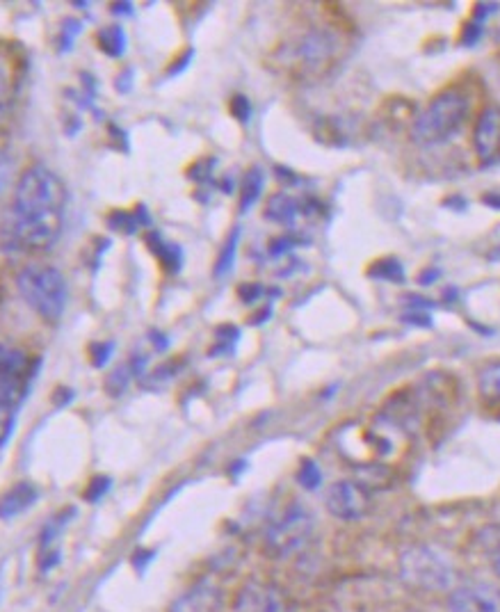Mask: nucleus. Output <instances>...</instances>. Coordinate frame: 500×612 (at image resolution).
I'll return each instance as SVG.
<instances>
[{
	"label": "nucleus",
	"mask_w": 500,
	"mask_h": 612,
	"mask_svg": "<svg viewBox=\"0 0 500 612\" xmlns=\"http://www.w3.org/2000/svg\"><path fill=\"white\" fill-rule=\"evenodd\" d=\"M471 106V94L464 87H443L416 117L414 126H411V138L418 144H439L450 140L469 119Z\"/></svg>",
	"instance_id": "f257e3e1"
},
{
	"label": "nucleus",
	"mask_w": 500,
	"mask_h": 612,
	"mask_svg": "<svg viewBox=\"0 0 500 612\" xmlns=\"http://www.w3.org/2000/svg\"><path fill=\"white\" fill-rule=\"evenodd\" d=\"M16 291L48 325H55L67 309V279L53 265H26L16 275Z\"/></svg>",
	"instance_id": "f03ea898"
},
{
	"label": "nucleus",
	"mask_w": 500,
	"mask_h": 612,
	"mask_svg": "<svg viewBox=\"0 0 500 612\" xmlns=\"http://www.w3.org/2000/svg\"><path fill=\"white\" fill-rule=\"evenodd\" d=\"M67 188L46 165H30L16 176L10 211L19 213H64Z\"/></svg>",
	"instance_id": "7ed1b4c3"
},
{
	"label": "nucleus",
	"mask_w": 500,
	"mask_h": 612,
	"mask_svg": "<svg viewBox=\"0 0 500 612\" xmlns=\"http://www.w3.org/2000/svg\"><path fill=\"white\" fill-rule=\"evenodd\" d=\"M62 222L64 213L7 211L0 238L14 252H46L58 243Z\"/></svg>",
	"instance_id": "20e7f679"
},
{
	"label": "nucleus",
	"mask_w": 500,
	"mask_h": 612,
	"mask_svg": "<svg viewBox=\"0 0 500 612\" xmlns=\"http://www.w3.org/2000/svg\"><path fill=\"white\" fill-rule=\"evenodd\" d=\"M341 48L343 39L334 28H311L281 51V60L300 74H320L338 60Z\"/></svg>",
	"instance_id": "39448f33"
},
{
	"label": "nucleus",
	"mask_w": 500,
	"mask_h": 612,
	"mask_svg": "<svg viewBox=\"0 0 500 612\" xmlns=\"http://www.w3.org/2000/svg\"><path fill=\"white\" fill-rule=\"evenodd\" d=\"M400 576L407 585L425 592H446L455 583V569L430 546H411L400 558Z\"/></svg>",
	"instance_id": "423d86ee"
},
{
	"label": "nucleus",
	"mask_w": 500,
	"mask_h": 612,
	"mask_svg": "<svg viewBox=\"0 0 500 612\" xmlns=\"http://www.w3.org/2000/svg\"><path fill=\"white\" fill-rule=\"evenodd\" d=\"M313 528H316L313 514L302 503H293L277 521L270 523L265 533V551L272 558H290L304 549V544L313 535Z\"/></svg>",
	"instance_id": "0eeeda50"
},
{
	"label": "nucleus",
	"mask_w": 500,
	"mask_h": 612,
	"mask_svg": "<svg viewBox=\"0 0 500 612\" xmlns=\"http://www.w3.org/2000/svg\"><path fill=\"white\" fill-rule=\"evenodd\" d=\"M325 505L332 517L341 521H357L364 517L370 507L368 487L357 480H341L329 487Z\"/></svg>",
	"instance_id": "6e6552de"
},
{
	"label": "nucleus",
	"mask_w": 500,
	"mask_h": 612,
	"mask_svg": "<svg viewBox=\"0 0 500 612\" xmlns=\"http://www.w3.org/2000/svg\"><path fill=\"white\" fill-rule=\"evenodd\" d=\"M473 149L482 167L500 163V106L489 103L482 108L473 126Z\"/></svg>",
	"instance_id": "1a4fd4ad"
},
{
	"label": "nucleus",
	"mask_w": 500,
	"mask_h": 612,
	"mask_svg": "<svg viewBox=\"0 0 500 612\" xmlns=\"http://www.w3.org/2000/svg\"><path fill=\"white\" fill-rule=\"evenodd\" d=\"M288 599L281 587L265 581H249L240 587L233 610L236 612H286Z\"/></svg>",
	"instance_id": "9d476101"
},
{
	"label": "nucleus",
	"mask_w": 500,
	"mask_h": 612,
	"mask_svg": "<svg viewBox=\"0 0 500 612\" xmlns=\"http://www.w3.org/2000/svg\"><path fill=\"white\" fill-rule=\"evenodd\" d=\"M453 612H500V585L466 583L455 587L448 597Z\"/></svg>",
	"instance_id": "9b49d317"
},
{
	"label": "nucleus",
	"mask_w": 500,
	"mask_h": 612,
	"mask_svg": "<svg viewBox=\"0 0 500 612\" xmlns=\"http://www.w3.org/2000/svg\"><path fill=\"white\" fill-rule=\"evenodd\" d=\"M222 606V590L213 581H201L192 585L172 603L169 612H217Z\"/></svg>",
	"instance_id": "f8f14e48"
},
{
	"label": "nucleus",
	"mask_w": 500,
	"mask_h": 612,
	"mask_svg": "<svg viewBox=\"0 0 500 612\" xmlns=\"http://www.w3.org/2000/svg\"><path fill=\"white\" fill-rule=\"evenodd\" d=\"M300 215H304V197L277 192L265 204V217L274 224H281V227H293Z\"/></svg>",
	"instance_id": "ddd939ff"
},
{
	"label": "nucleus",
	"mask_w": 500,
	"mask_h": 612,
	"mask_svg": "<svg viewBox=\"0 0 500 612\" xmlns=\"http://www.w3.org/2000/svg\"><path fill=\"white\" fill-rule=\"evenodd\" d=\"M0 373L28 384L32 375V359L28 357V352L14 343L0 341Z\"/></svg>",
	"instance_id": "4468645a"
},
{
	"label": "nucleus",
	"mask_w": 500,
	"mask_h": 612,
	"mask_svg": "<svg viewBox=\"0 0 500 612\" xmlns=\"http://www.w3.org/2000/svg\"><path fill=\"white\" fill-rule=\"evenodd\" d=\"M37 487L30 482H19L12 489H7L3 498H0V519H14L21 512L37 501Z\"/></svg>",
	"instance_id": "2eb2a0df"
},
{
	"label": "nucleus",
	"mask_w": 500,
	"mask_h": 612,
	"mask_svg": "<svg viewBox=\"0 0 500 612\" xmlns=\"http://www.w3.org/2000/svg\"><path fill=\"white\" fill-rule=\"evenodd\" d=\"M144 243L151 249L153 254H156V259L163 265V270L169 272V275H176V272L181 270L183 265V249L174 243H167V240L160 236L158 231H149L147 236H144Z\"/></svg>",
	"instance_id": "dca6fc26"
},
{
	"label": "nucleus",
	"mask_w": 500,
	"mask_h": 612,
	"mask_svg": "<svg viewBox=\"0 0 500 612\" xmlns=\"http://www.w3.org/2000/svg\"><path fill=\"white\" fill-rule=\"evenodd\" d=\"M265 185V174L261 167H249L247 174L243 176V185H240V211L247 213L252 208L258 197H261Z\"/></svg>",
	"instance_id": "f3484780"
},
{
	"label": "nucleus",
	"mask_w": 500,
	"mask_h": 612,
	"mask_svg": "<svg viewBox=\"0 0 500 612\" xmlns=\"http://www.w3.org/2000/svg\"><path fill=\"white\" fill-rule=\"evenodd\" d=\"M478 393L487 405H500V361H494L480 370Z\"/></svg>",
	"instance_id": "a211bd4d"
},
{
	"label": "nucleus",
	"mask_w": 500,
	"mask_h": 612,
	"mask_svg": "<svg viewBox=\"0 0 500 612\" xmlns=\"http://www.w3.org/2000/svg\"><path fill=\"white\" fill-rule=\"evenodd\" d=\"M368 277L389 281V284H405V268H402V263L398 259H393V256H384V259L370 263Z\"/></svg>",
	"instance_id": "6ab92c4d"
},
{
	"label": "nucleus",
	"mask_w": 500,
	"mask_h": 612,
	"mask_svg": "<svg viewBox=\"0 0 500 612\" xmlns=\"http://www.w3.org/2000/svg\"><path fill=\"white\" fill-rule=\"evenodd\" d=\"M142 364H144V361L137 357V361H128V364H122V366H117L115 370H112V375L108 377V382H106V391L110 393V396H115V398L122 396V393L128 389V384H131V377L135 373H140Z\"/></svg>",
	"instance_id": "aec40b11"
},
{
	"label": "nucleus",
	"mask_w": 500,
	"mask_h": 612,
	"mask_svg": "<svg viewBox=\"0 0 500 612\" xmlns=\"http://www.w3.org/2000/svg\"><path fill=\"white\" fill-rule=\"evenodd\" d=\"M96 44L110 58H122L126 51V32L119 26H110L103 28L99 35H96Z\"/></svg>",
	"instance_id": "412c9836"
},
{
	"label": "nucleus",
	"mask_w": 500,
	"mask_h": 612,
	"mask_svg": "<svg viewBox=\"0 0 500 612\" xmlns=\"http://www.w3.org/2000/svg\"><path fill=\"white\" fill-rule=\"evenodd\" d=\"M238 245H240V229L236 227V229H233V231L229 233L227 243H224V247L220 249V256H217V261H215L213 275H215L217 279L224 277V275H229V272H231L233 263H236Z\"/></svg>",
	"instance_id": "4be33fe9"
},
{
	"label": "nucleus",
	"mask_w": 500,
	"mask_h": 612,
	"mask_svg": "<svg viewBox=\"0 0 500 612\" xmlns=\"http://www.w3.org/2000/svg\"><path fill=\"white\" fill-rule=\"evenodd\" d=\"M23 393H26V384L0 373V405L16 407L21 402Z\"/></svg>",
	"instance_id": "5701e85b"
},
{
	"label": "nucleus",
	"mask_w": 500,
	"mask_h": 612,
	"mask_svg": "<svg viewBox=\"0 0 500 612\" xmlns=\"http://www.w3.org/2000/svg\"><path fill=\"white\" fill-rule=\"evenodd\" d=\"M297 482H300L304 489H318L322 482L320 466L313 462V459H302L300 471H297Z\"/></svg>",
	"instance_id": "b1692460"
},
{
	"label": "nucleus",
	"mask_w": 500,
	"mask_h": 612,
	"mask_svg": "<svg viewBox=\"0 0 500 612\" xmlns=\"http://www.w3.org/2000/svg\"><path fill=\"white\" fill-rule=\"evenodd\" d=\"M108 224H110V229L122 231V233H135L142 227L140 220H137V215L131 211H112L108 217Z\"/></svg>",
	"instance_id": "393cba45"
},
{
	"label": "nucleus",
	"mask_w": 500,
	"mask_h": 612,
	"mask_svg": "<svg viewBox=\"0 0 500 612\" xmlns=\"http://www.w3.org/2000/svg\"><path fill=\"white\" fill-rule=\"evenodd\" d=\"M14 174H16L14 158L5 149H0V201H3V197L7 195V190L12 188Z\"/></svg>",
	"instance_id": "a878e982"
},
{
	"label": "nucleus",
	"mask_w": 500,
	"mask_h": 612,
	"mask_svg": "<svg viewBox=\"0 0 500 612\" xmlns=\"http://www.w3.org/2000/svg\"><path fill=\"white\" fill-rule=\"evenodd\" d=\"M80 28H83V23L76 21V19H64V21H62L60 37H58V44H60V51H62V53L71 51V46H74L76 37L80 35Z\"/></svg>",
	"instance_id": "bb28decb"
},
{
	"label": "nucleus",
	"mask_w": 500,
	"mask_h": 612,
	"mask_svg": "<svg viewBox=\"0 0 500 612\" xmlns=\"http://www.w3.org/2000/svg\"><path fill=\"white\" fill-rule=\"evenodd\" d=\"M110 487H112V480L108 478V475H96V478H92L90 485H87L85 501H90V503L101 501V498L110 491Z\"/></svg>",
	"instance_id": "cd10ccee"
},
{
	"label": "nucleus",
	"mask_w": 500,
	"mask_h": 612,
	"mask_svg": "<svg viewBox=\"0 0 500 612\" xmlns=\"http://www.w3.org/2000/svg\"><path fill=\"white\" fill-rule=\"evenodd\" d=\"M14 92L12 85V74H10V62L3 53H0V106H5L10 101V96Z\"/></svg>",
	"instance_id": "c85d7f7f"
},
{
	"label": "nucleus",
	"mask_w": 500,
	"mask_h": 612,
	"mask_svg": "<svg viewBox=\"0 0 500 612\" xmlns=\"http://www.w3.org/2000/svg\"><path fill=\"white\" fill-rule=\"evenodd\" d=\"M229 110H231L233 119H238L240 124H247L249 119H252V103H249V99L243 94L233 96L231 103H229Z\"/></svg>",
	"instance_id": "c756f323"
},
{
	"label": "nucleus",
	"mask_w": 500,
	"mask_h": 612,
	"mask_svg": "<svg viewBox=\"0 0 500 612\" xmlns=\"http://www.w3.org/2000/svg\"><path fill=\"white\" fill-rule=\"evenodd\" d=\"M14 425H16L14 407L0 405V446H5L7 441H10L12 432H14Z\"/></svg>",
	"instance_id": "7c9ffc66"
},
{
	"label": "nucleus",
	"mask_w": 500,
	"mask_h": 612,
	"mask_svg": "<svg viewBox=\"0 0 500 612\" xmlns=\"http://www.w3.org/2000/svg\"><path fill=\"white\" fill-rule=\"evenodd\" d=\"M112 352H115V343H110V341L92 343V345H90L92 364H94L96 368H103V366L108 364V359L112 357Z\"/></svg>",
	"instance_id": "2f4dec72"
},
{
	"label": "nucleus",
	"mask_w": 500,
	"mask_h": 612,
	"mask_svg": "<svg viewBox=\"0 0 500 612\" xmlns=\"http://www.w3.org/2000/svg\"><path fill=\"white\" fill-rule=\"evenodd\" d=\"M213 167H215V160L213 158H201V160H197V163L188 169V176H190L192 181L208 183V181H211Z\"/></svg>",
	"instance_id": "473e14b6"
},
{
	"label": "nucleus",
	"mask_w": 500,
	"mask_h": 612,
	"mask_svg": "<svg viewBox=\"0 0 500 612\" xmlns=\"http://www.w3.org/2000/svg\"><path fill=\"white\" fill-rule=\"evenodd\" d=\"M482 26L480 23H475V21H466L464 26H462V32H459V44L462 46H466V48H471V46H475L482 39Z\"/></svg>",
	"instance_id": "72a5a7b5"
},
{
	"label": "nucleus",
	"mask_w": 500,
	"mask_h": 612,
	"mask_svg": "<svg viewBox=\"0 0 500 612\" xmlns=\"http://www.w3.org/2000/svg\"><path fill=\"white\" fill-rule=\"evenodd\" d=\"M265 293H268V291H265L263 284H243V286H238V297L245 304L258 302Z\"/></svg>",
	"instance_id": "f704fd0d"
},
{
	"label": "nucleus",
	"mask_w": 500,
	"mask_h": 612,
	"mask_svg": "<svg viewBox=\"0 0 500 612\" xmlns=\"http://www.w3.org/2000/svg\"><path fill=\"white\" fill-rule=\"evenodd\" d=\"M297 245V240L295 238H290V236H279V238H274L272 243H270V256H274V259H277V256H284V254H288L290 249H293Z\"/></svg>",
	"instance_id": "c9c22d12"
},
{
	"label": "nucleus",
	"mask_w": 500,
	"mask_h": 612,
	"mask_svg": "<svg viewBox=\"0 0 500 612\" xmlns=\"http://www.w3.org/2000/svg\"><path fill=\"white\" fill-rule=\"evenodd\" d=\"M496 10H500V5H496V3H478V5H473V21L480 23V26H482V21H487L491 14H496Z\"/></svg>",
	"instance_id": "e433bc0d"
},
{
	"label": "nucleus",
	"mask_w": 500,
	"mask_h": 612,
	"mask_svg": "<svg viewBox=\"0 0 500 612\" xmlns=\"http://www.w3.org/2000/svg\"><path fill=\"white\" fill-rule=\"evenodd\" d=\"M402 322H411L416 327H432V318L425 311H411L407 316H402Z\"/></svg>",
	"instance_id": "4c0bfd02"
},
{
	"label": "nucleus",
	"mask_w": 500,
	"mask_h": 612,
	"mask_svg": "<svg viewBox=\"0 0 500 612\" xmlns=\"http://www.w3.org/2000/svg\"><path fill=\"white\" fill-rule=\"evenodd\" d=\"M439 277H441V270L427 268V270L421 272V275H418V284H421V286H432Z\"/></svg>",
	"instance_id": "58836bf2"
},
{
	"label": "nucleus",
	"mask_w": 500,
	"mask_h": 612,
	"mask_svg": "<svg viewBox=\"0 0 500 612\" xmlns=\"http://www.w3.org/2000/svg\"><path fill=\"white\" fill-rule=\"evenodd\" d=\"M131 78H133V71L124 69V71H122V76L117 78V90L122 92V94H126L128 90H131Z\"/></svg>",
	"instance_id": "ea45409f"
},
{
	"label": "nucleus",
	"mask_w": 500,
	"mask_h": 612,
	"mask_svg": "<svg viewBox=\"0 0 500 612\" xmlns=\"http://www.w3.org/2000/svg\"><path fill=\"white\" fill-rule=\"evenodd\" d=\"M53 396H55L53 400H55V402H58V405H67V402H71V400H74V398H76V393H74V391H71V389H64V386H62V389H58V391H55V393H53Z\"/></svg>",
	"instance_id": "a19ab883"
},
{
	"label": "nucleus",
	"mask_w": 500,
	"mask_h": 612,
	"mask_svg": "<svg viewBox=\"0 0 500 612\" xmlns=\"http://www.w3.org/2000/svg\"><path fill=\"white\" fill-rule=\"evenodd\" d=\"M407 302H414L411 306L418 311H425V309H430V306H434L430 300H425V297H418V295H409Z\"/></svg>",
	"instance_id": "79ce46f5"
},
{
	"label": "nucleus",
	"mask_w": 500,
	"mask_h": 612,
	"mask_svg": "<svg viewBox=\"0 0 500 612\" xmlns=\"http://www.w3.org/2000/svg\"><path fill=\"white\" fill-rule=\"evenodd\" d=\"M270 316H272V306L268 304V306H265V309H261V311H258L254 318H249V322H252V325H263V322H265V320H268Z\"/></svg>",
	"instance_id": "37998d69"
},
{
	"label": "nucleus",
	"mask_w": 500,
	"mask_h": 612,
	"mask_svg": "<svg viewBox=\"0 0 500 612\" xmlns=\"http://www.w3.org/2000/svg\"><path fill=\"white\" fill-rule=\"evenodd\" d=\"M443 206L453 208V211H464L466 201L462 197H450V199H443Z\"/></svg>",
	"instance_id": "c03bdc74"
},
{
	"label": "nucleus",
	"mask_w": 500,
	"mask_h": 612,
	"mask_svg": "<svg viewBox=\"0 0 500 612\" xmlns=\"http://www.w3.org/2000/svg\"><path fill=\"white\" fill-rule=\"evenodd\" d=\"M190 60H192V51H188V53H185V55H183V58H181L179 62H176V64H174V69H172V71H169V76H176V74H179V71H183V69H185V64H188Z\"/></svg>",
	"instance_id": "a18cd8bd"
},
{
	"label": "nucleus",
	"mask_w": 500,
	"mask_h": 612,
	"mask_svg": "<svg viewBox=\"0 0 500 612\" xmlns=\"http://www.w3.org/2000/svg\"><path fill=\"white\" fill-rule=\"evenodd\" d=\"M482 204L489 206V208H496V211H500V195H494V192H489V195L482 197Z\"/></svg>",
	"instance_id": "49530a36"
},
{
	"label": "nucleus",
	"mask_w": 500,
	"mask_h": 612,
	"mask_svg": "<svg viewBox=\"0 0 500 612\" xmlns=\"http://www.w3.org/2000/svg\"><path fill=\"white\" fill-rule=\"evenodd\" d=\"M110 10L115 14H131L133 12V5L131 3H112Z\"/></svg>",
	"instance_id": "de8ad7c7"
},
{
	"label": "nucleus",
	"mask_w": 500,
	"mask_h": 612,
	"mask_svg": "<svg viewBox=\"0 0 500 612\" xmlns=\"http://www.w3.org/2000/svg\"><path fill=\"white\" fill-rule=\"evenodd\" d=\"M151 338H156V341H153L156 343V350L163 352L167 348V336H163L160 332H151Z\"/></svg>",
	"instance_id": "09e8293b"
},
{
	"label": "nucleus",
	"mask_w": 500,
	"mask_h": 612,
	"mask_svg": "<svg viewBox=\"0 0 500 612\" xmlns=\"http://www.w3.org/2000/svg\"><path fill=\"white\" fill-rule=\"evenodd\" d=\"M455 297H457V291H455V288H448V291H446V293H443V300H446V302H450V300H455Z\"/></svg>",
	"instance_id": "8fccbe9b"
},
{
	"label": "nucleus",
	"mask_w": 500,
	"mask_h": 612,
	"mask_svg": "<svg viewBox=\"0 0 500 612\" xmlns=\"http://www.w3.org/2000/svg\"><path fill=\"white\" fill-rule=\"evenodd\" d=\"M494 571H496V574L500 576V549H498V553H496V558H494Z\"/></svg>",
	"instance_id": "3c124183"
}]
</instances>
